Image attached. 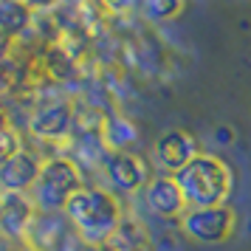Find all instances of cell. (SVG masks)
I'll list each match as a JSON object with an SVG mask.
<instances>
[{
	"label": "cell",
	"mask_w": 251,
	"mask_h": 251,
	"mask_svg": "<svg viewBox=\"0 0 251 251\" xmlns=\"http://www.w3.org/2000/svg\"><path fill=\"white\" fill-rule=\"evenodd\" d=\"M65 217L85 246H107V240L125 220V209L110 189L82 186L65 206Z\"/></svg>",
	"instance_id": "1"
},
{
	"label": "cell",
	"mask_w": 251,
	"mask_h": 251,
	"mask_svg": "<svg viewBox=\"0 0 251 251\" xmlns=\"http://www.w3.org/2000/svg\"><path fill=\"white\" fill-rule=\"evenodd\" d=\"M172 178L178 181L189 206L226 203L228 192H231V183H234L228 164L223 158H217V155H209V152H201L198 158H192Z\"/></svg>",
	"instance_id": "2"
},
{
	"label": "cell",
	"mask_w": 251,
	"mask_h": 251,
	"mask_svg": "<svg viewBox=\"0 0 251 251\" xmlns=\"http://www.w3.org/2000/svg\"><path fill=\"white\" fill-rule=\"evenodd\" d=\"M82 186V172L74 158L57 155V158L43 161L40 178L34 183V203L43 212H65V206Z\"/></svg>",
	"instance_id": "3"
},
{
	"label": "cell",
	"mask_w": 251,
	"mask_h": 251,
	"mask_svg": "<svg viewBox=\"0 0 251 251\" xmlns=\"http://www.w3.org/2000/svg\"><path fill=\"white\" fill-rule=\"evenodd\" d=\"M181 228L186 237L203 246H217L226 243L234 228H237V215L228 203L217 206H189L181 217Z\"/></svg>",
	"instance_id": "4"
},
{
	"label": "cell",
	"mask_w": 251,
	"mask_h": 251,
	"mask_svg": "<svg viewBox=\"0 0 251 251\" xmlns=\"http://www.w3.org/2000/svg\"><path fill=\"white\" fill-rule=\"evenodd\" d=\"M74 122H76V113H74V104L59 99V102H51L46 107H40L31 122H28V130L31 136L40 138V141H62V138L71 136L74 130Z\"/></svg>",
	"instance_id": "5"
},
{
	"label": "cell",
	"mask_w": 251,
	"mask_h": 251,
	"mask_svg": "<svg viewBox=\"0 0 251 251\" xmlns=\"http://www.w3.org/2000/svg\"><path fill=\"white\" fill-rule=\"evenodd\" d=\"M104 175L119 192H138L150 183V167L136 152H110L104 161Z\"/></svg>",
	"instance_id": "6"
},
{
	"label": "cell",
	"mask_w": 251,
	"mask_h": 251,
	"mask_svg": "<svg viewBox=\"0 0 251 251\" xmlns=\"http://www.w3.org/2000/svg\"><path fill=\"white\" fill-rule=\"evenodd\" d=\"M144 201H147L152 215L164 217V220H178L183 217V212L189 209L186 198H183L181 186L172 175H158L150 178V183L144 186Z\"/></svg>",
	"instance_id": "7"
},
{
	"label": "cell",
	"mask_w": 251,
	"mask_h": 251,
	"mask_svg": "<svg viewBox=\"0 0 251 251\" xmlns=\"http://www.w3.org/2000/svg\"><path fill=\"white\" fill-rule=\"evenodd\" d=\"M201 155V150H198V141H195L192 133H186V130H167L164 136H158L155 141V161L161 164V170L167 172H181L186 164L192 158Z\"/></svg>",
	"instance_id": "8"
},
{
	"label": "cell",
	"mask_w": 251,
	"mask_h": 251,
	"mask_svg": "<svg viewBox=\"0 0 251 251\" xmlns=\"http://www.w3.org/2000/svg\"><path fill=\"white\" fill-rule=\"evenodd\" d=\"M37 220V203L28 195L0 192V234L25 237Z\"/></svg>",
	"instance_id": "9"
},
{
	"label": "cell",
	"mask_w": 251,
	"mask_h": 251,
	"mask_svg": "<svg viewBox=\"0 0 251 251\" xmlns=\"http://www.w3.org/2000/svg\"><path fill=\"white\" fill-rule=\"evenodd\" d=\"M40 170H43V161L37 158L34 152L20 150L17 155H12L0 167V192H17V195L31 192L37 178H40Z\"/></svg>",
	"instance_id": "10"
},
{
	"label": "cell",
	"mask_w": 251,
	"mask_h": 251,
	"mask_svg": "<svg viewBox=\"0 0 251 251\" xmlns=\"http://www.w3.org/2000/svg\"><path fill=\"white\" fill-rule=\"evenodd\" d=\"M99 136H102V144L107 147V152H127V150L133 147V141L138 138V130L130 119H125V116L107 113L102 119Z\"/></svg>",
	"instance_id": "11"
},
{
	"label": "cell",
	"mask_w": 251,
	"mask_h": 251,
	"mask_svg": "<svg viewBox=\"0 0 251 251\" xmlns=\"http://www.w3.org/2000/svg\"><path fill=\"white\" fill-rule=\"evenodd\" d=\"M31 25V9L23 0H0V34L14 37Z\"/></svg>",
	"instance_id": "12"
},
{
	"label": "cell",
	"mask_w": 251,
	"mask_h": 251,
	"mask_svg": "<svg viewBox=\"0 0 251 251\" xmlns=\"http://www.w3.org/2000/svg\"><path fill=\"white\" fill-rule=\"evenodd\" d=\"M107 249L110 251H144L147 249V234H144V226L138 220H130L125 217L119 228L113 231V237L107 240Z\"/></svg>",
	"instance_id": "13"
},
{
	"label": "cell",
	"mask_w": 251,
	"mask_h": 251,
	"mask_svg": "<svg viewBox=\"0 0 251 251\" xmlns=\"http://www.w3.org/2000/svg\"><path fill=\"white\" fill-rule=\"evenodd\" d=\"M147 20H172L183 9V0H141Z\"/></svg>",
	"instance_id": "14"
},
{
	"label": "cell",
	"mask_w": 251,
	"mask_h": 251,
	"mask_svg": "<svg viewBox=\"0 0 251 251\" xmlns=\"http://www.w3.org/2000/svg\"><path fill=\"white\" fill-rule=\"evenodd\" d=\"M46 71L54 76V79H65V76H71V71H74V65H71V59L59 51V48H51L46 54Z\"/></svg>",
	"instance_id": "15"
},
{
	"label": "cell",
	"mask_w": 251,
	"mask_h": 251,
	"mask_svg": "<svg viewBox=\"0 0 251 251\" xmlns=\"http://www.w3.org/2000/svg\"><path fill=\"white\" fill-rule=\"evenodd\" d=\"M20 150H23L20 133H17L14 127H9V130H3V133H0V167H3L6 161L12 158V155H17Z\"/></svg>",
	"instance_id": "16"
},
{
	"label": "cell",
	"mask_w": 251,
	"mask_h": 251,
	"mask_svg": "<svg viewBox=\"0 0 251 251\" xmlns=\"http://www.w3.org/2000/svg\"><path fill=\"white\" fill-rule=\"evenodd\" d=\"M234 138H237V133H234V127L231 125H217L215 127V144H220V147H231Z\"/></svg>",
	"instance_id": "17"
},
{
	"label": "cell",
	"mask_w": 251,
	"mask_h": 251,
	"mask_svg": "<svg viewBox=\"0 0 251 251\" xmlns=\"http://www.w3.org/2000/svg\"><path fill=\"white\" fill-rule=\"evenodd\" d=\"M102 3H104V9H110L113 14H125L136 6V0H102Z\"/></svg>",
	"instance_id": "18"
},
{
	"label": "cell",
	"mask_w": 251,
	"mask_h": 251,
	"mask_svg": "<svg viewBox=\"0 0 251 251\" xmlns=\"http://www.w3.org/2000/svg\"><path fill=\"white\" fill-rule=\"evenodd\" d=\"M23 3L34 12V9H51V6H57L59 0H23Z\"/></svg>",
	"instance_id": "19"
},
{
	"label": "cell",
	"mask_w": 251,
	"mask_h": 251,
	"mask_svg": "<svg viewBox=\"0 0 251 251\" xmlns=\"http://www.w3.org/2000/svg\"><path fill=\"white\" fill-rule=\"evenodd\" d=\"M9 127H12V122H9V113L0 107V133H3V130H9Z\"/></svg>",
	"instance_id": "20"
},
{
	"label": "cell",
	"mask_w": 251,
	"mask_h": 251,
	"mask_svg": "<svg viewBox=\"0 0 251 251\" xmlns=\"http://www.w3.org/2000/svg\"><path fill=\"white\" fill-rule=\"evenodd\" d=\"M88 251H110L107 246H88Z\"/></svg>",
	"instance_id": "21"
},
{
	"label": "cell",
	"mask_w": 251,
	"mask_h": 251,
	"mask_svg": "<svg viewBox=\"0 0 251 251\" xmlns=\"http://www.w3.org/2000/svg\"><path fill=\"white\" fill-rule=\"evenodd\" d=\"M249 231H251V220H249Z\"/></svg>",
	"instance_id": "22"
}]
</instances>
